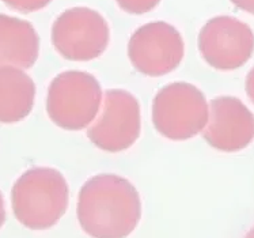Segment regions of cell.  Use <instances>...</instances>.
Listing matches in <instances>:
<instances>
[{"mask_svg": "<svg viewBox=\"0 0 254 238\" xmlns=\"http://www.w3.org/2000/svg\"><path fill=\"white\" fill-rule=\"evenodd\" d=\"M76 214L91 238H127L140 221V196L124 177L97 174L80 188Z\"/></svg>", "mask_w": 254, "mask_h": 238, "instance_id": "obj_1", "label": "cell"}, {"mask_svg": "<svg viewBox=\"0 0 254 238\" xmlns=\"http://www.w3.org/2000/svg\"><path fill=\"white\" fill-rule=\"evenodd\" d=\"M69 189L62 173L52 167H31L11 191L12 211L25 228L47 230L65 214Z\"/></svg>", "mask_w": 254, "mask_h": 238, "instance_id": "obj_2", "label": "cell"}, {"mask_svg": "<svg viewBox=\"0 0 254 238\" xmlns=\"http://www.w3.org/2000/svg\"><path fill=\"white\" fill-rule=\"evenodd\" d=\"M102 88L91 74L65 71L49 84L47 112L63 130L82 131L93 124L101 108Z\"/></svg>", "mask_w": 254, "mask_h": 238, "instance_id": "obj_3", "label": "cell"}, {"mask_svg": "<svg viewBox=\"0 0 254 238\" xmlns=\"http://www.w3.org/2000/svg\"><path fill=\"white\" fill-rule=\"evenodd\" d=\"M209 117L205 95L196 86L174 82L162 87L152 101L155 130L170 140H188L204 131Z\"/></svg>", "mask_w": 254, "mask_h": 238, "instance_id": "obj_4", "label": "cell"}, {"mask_svg": "<svg viewBox=\"0 0 254 238\" xmlns=\"http://www.w3.org/2000/svg\"><path fill=\"white\" fill-rule=\"evenodd\" d=\"M109 25L98 11L88 7L68 8L52 26V44L59 55L71 62H90L109 45Z\"/></svg>", "mask_w": 254, "mask_h": 238, "instance_id": "obj_5", "label": "cell"}, {"mask_svg": "<svg viewBox=\"0 0 254 238\" xmlns=\"http://www.w3.org/2000/svg\"><path fill=\"white\" fill-rule=\"evenodd\" d=\"M140 104L133 94L123 88L105 93L102 110L87 131L88 139L108 153L128 150L139 139Z\"/></svg>", "mask_w": 254, "mask_h": 238, "instance_id": "obj_6", "label": "cell"}, {"mask_svg": "<svg viewBox=\"0 0 254 238\" xmlns=\"http://www.w3.org/2000/svg\"><path fill=\"white\" fill-rule=\"evenodd\" d=\"M198 51L208 66L219 71H234L245 66L254 52V33L234 16H215L198 34Z\"/></svg>", "mask_w": 254, "mask_h": 238, "instance_id": "obj_7", "label": "cell"}, {"mask_svg": "<svg viewBox=\"0 0 254 238\" xmlns=\"http://www.w3.org/2000/svg\"><path fill=\"white\" fill-rule=\"evenodd\" d=\"M185 45L180 31L167 22H151L132 34L128 56L132 66L147 77L174 71L184 59Z\"/></svg>", "mask_w": 254, "mask_h": 238, "instance_id": "obj_8", "label": "cell"}, {"mask_svg": "<svg viewBox=\"0 0 254 238\" xmlns=\"http://www.w3.org/2000/svg\"><path fill=\"white\" fill-rule=\"evenodd\" d=\"M202 136L215 150H244L254 140V114L239 98L218 97L209 102V117Z\"/></svg>", "mask_w": 254, "mask_h": 238, "instance_id": "obj_9", "label": "cell"}, {"mask_svg": "<svg viewBox=\"0 0 254 238\" xmlns=\"http://www.w3.org/2000/svg\"><path fill=\"white\" fill-rule=\"evenodd\" d=\"M40 38L30 22L0 14V68L27 70L36 64Z\"/></svg>", "mask_w": 254, "mask_h": 238, "instance_id": "obj_10", "label": "cell"}, {"mask_svg": "<svg viewBox=\"0 0 254 238\" xmlns=\"http://www.w3.org/2000/svg\"><path fill=\"white\" fill-rule=\"evenodd\" d=\"M36 99L33 79L15 67L0 68V124H14L31 113Z\"/></svg>", "mask_w": 254, "mask_h": 238, "instance_id": "obj_11", "label": "cell"}, {"mask_svg": "<svg viewBox=\"0 0 254 238\" xmlns=\"http://www.w3.org/2000/svg\"><path fill=\"white\" fill-rule=\"evenodd\" d=\"M116 1L121 10L133 15H141L145 12H150L161 3V0H116Z\"/></svg>", "mask_w": 254, "mask_h": 238, "instance_id": "obj_12", "label": "cell"}, {"mask_svg": "<svg viewBox=\"0 0 254 238\" xmlns=\"http://www.w3.org/2000/svg\"><path fill=\"white\" fill-rule=\"evenodd\" d=\"M52 0H3L5 5H8L10 8L23 14L34 12L45 8Z\"/></svg>", "mask_w": 254, "mask_h": 238, "instance_id": "obj_13", "label": "cell"}, {"mask_svg": "<svg viewBox=\"0 0 254 238\" xmlns=\"http://www.w3.org/2000/svg\"><path fill=\"white\" fill-rule=\"evenodd\" d=\"M231 3L235 7H238L239 10L246 11L254 15V0H231Z\"/></svg>", "mask_w": 254, "mask_h": 238, "instance_id": "obj_14", "label": "cell"}, {"mask_svg": "<svg viewBox=\"0 0 254 238\" xmlns=\"http://www.w3.org/2000/svg\"><path fill=\"white\" fill-rule=\"evenodd\" d=\"M245 88H246V93L249 95L250 101L254 104V67L252 68L246 77V84H245Z\"/></svg>", "mask_w": 254, "mask_h": 238, "instance_id": "obj_15", "label": "cell"}, {"mask_svg": "<svg viewBox=\"0 0 254 238\" xmlns=\"http://www.w3.org/2000/svg\"><path fill=\"white\" fill-rule=\"evenodd\" d=\"M5 222V207H4V199H3V195L0 192V229L4 225Z\"/></svg>", "mask_w": 254, "mask_h": 238, "instance_id": "obj_16", "label": "cell"}, {"mask_svg": "<svg viewBox=\"0 0 254 238\" xmlns=\"http://www.w3.org/2000/svg\"><path fill=\"white\" fill-rule=\"evenodd\" d=\"M245 238H254V228L252 229V230H250L249 233L245 236Z\"/></svg>", "mask_w": 254, "mask_h": 238, "instance_id": "obj_17", "label": "cell"}]
</instances>
